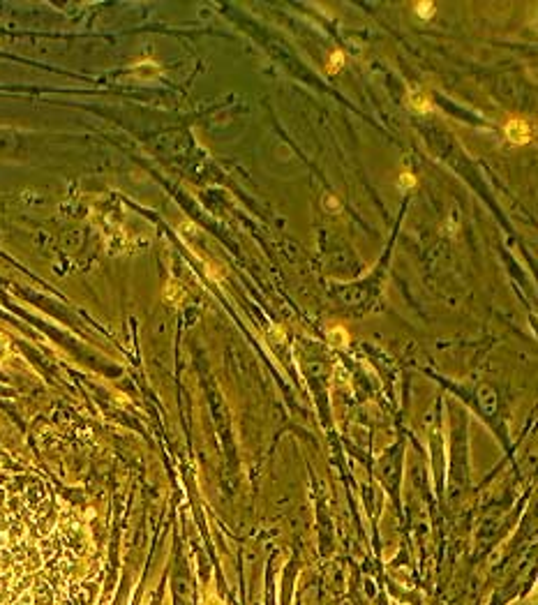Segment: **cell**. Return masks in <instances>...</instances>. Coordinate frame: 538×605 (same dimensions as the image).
<instances>
[{
    "label": "cell",
    "instance_id": "cell-2",
    "mask_svg": "<svg viewBox=\"0 0 538 605\" xmlns=\"http://www.w3.org/2000/svg\"><path fill=\"white\" fill-rule=\"evenodd\" d=\"M407 106L411 111H416V114H430V111L434 109L432 97H430V95L425 93L423 88H418V86L409 88V93H407Z\"/></svg>",
    "mask_w": 538,
    "mask_h": 605
},
{
    "label": "cell",
    "instance_id": "cell-3",
    "mask_svg": "<svg viewBox=\"0 0 538 605\" xmlns=\"http://www.w3.org/2000/svg\"><path fill=\"white\" fill-rule=\"evenodd\" d=\"M413 12L418 14V19L430 21V19L434 16V12H437V5H434V3H423V0H420V3H416V5H413Z\"/></svg>",
    "mask_w": 538,
    "mask_h": 605
},
{
    "label": "cell",
    "instance_id": "cell-6",
    "mask_svg": "<svg viewBox=\"0 0 538 605\" xmlns=\"http://www.w3.org/2000/svg\"><path fill=\"white\" fill-rule=\"evenodd\" d=\"M397 183H400V190H411L413 185H416V178H413L409 171H402L400 173V178H397Z\"/></svg>",
    "mask_w": 538,
    "mask_h": 605
},
{
    "label": "cell",
    "instance_id": "cell-7",
    "mask_svg": "<svg viewBox=\"0 0 538 605\" xmlns=\"http://www.w3.org/2000/svg\"><path fill=\"white\" fill-rule=\"evenodd\" d=\"M335 201H337V199H333V197H328V204H326V206H328V208H330V210H340V206H337V204H335Z\"/></svg>",
    "mask_w": 538,
    "mask_h": 605
},
{
    "label": "cell",
    "instance_id": "cell-1",
    "mask_svg": "<svg viewBox=\"0 0 538 605\" xmlns=\"http://www.w3.org/2000/svg\"><path fill=\"white\" fill-rule=\"evenodd\" d=\"M504 134H506V141H511L513 146H527L533 141V127L529 125L524 118H508L504 123Z\"/></svg>",
    "mask_w": 538,
    "mask_h": 605
},
{
    "label": "cell",
    "instance_id": "cell-5",
    "mask_svg": "<svg viewBox=\"0 0 538 605\" xmlns=\"http://www.w3.org/2000/svg\"><path fill=\"white\" fill-rule=\"evenodd\" d=\"M328 335H330V339H333L335 345H342V347H344L347 342H349V333H347L344 326H330Z\"/></svg>",
    "mask_w": 538,
    "mask_h": 605
},
{
    "label": "cell",
    "instance_id": "cell-4",
    "mask_svg": "<svg viewBox=\"0 0 538 605\" xmlns=\"http://www.w3.org/2000/svg\"><path fill=\"white\" fill-rule=\"evenodd\" d=\"M342 67H344V53H342V51H333V53H330V58H328V63H326V72L335 74V72H340Z\"/></svg>",
    "mask_w": 538,
    "mask_h": 605
}]
</instances>
